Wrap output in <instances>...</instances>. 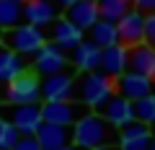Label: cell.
<instances>
[{
	"label": "cell",
	"mask_w": 155,
	"mask_h": 150,
	"mask_svg": "<svg viewBox=\"0 0 155 150\" xmlns=\"http://www.w3.org/2000/svg\"><path fill=\"white\" fill-rule=\"evenodd\" d=\"M116 142H119L116 127H111L96 111H88L70 127V145L78 150H91L98 145H116Z\"/></svg>",
	"instance_id": "6da1fadb"
},
{
	"label": "cell",
	"mask_w": 155,
	"mask_h": 150,
	"mask_svg": "<svg viewBox=\"0 0 155 150\" xmlns=\"http://www.w3.org/2000/svg\"><path fill=\"white\" fill-rule=\"evenodd\" d=\"M116 93V80L104 75L101 70L83 72L80 80H75V96L78 101H83L91 111H98L111 96Z\"/></svg>",
	"instance_id": "7a4b0ae2"
},
{
	"label": "cell",
	"mask_w": 155,
	"mask_h": 150,
	"mask_svg": "<svg viewBox=\"0 0 155 150\" xmlns=\"http://www.w3.org/2000/svg\"><path fill=\"white\" fill-rule=\"evenodd\" d=\"M41 109V122H49V124H62V127H72L80 117L88 114V106L78 98L70 101H44L39 106Z\"/></svg>",
	"instance_id": "3957f363"
},
{
	"label": "cell",
	"mask_w": 155,
	"mask_h": 150,
	"mask_svg": "<svg viewBox=\"0 0 155 150\" xmlns=\"http://www.w3.org/2000/svg\"><path fill=\"white\" fill-rule=\"evenodd\" d=\"M44 42H47L44 31L36 28V26H28V23H18V26L3 31V44H5L8 49H13L16 55H21V57L23 55H34Z\"/></svg>",
	"instance_id": "277c9868"
},
{
	"label": "cell",
	"mask_w": 155,
	"mask_h": 150,
	"mask_svg": "<svg viewBox=\"0 0 155 150\" xmlns=\"http://www.w3.org/2000/svg\"><path fill=\"white\" fill-rule=\"evenodd\" d=\"M5 98L11 101L13 106L16 104H39L41 98V88H39V75L31 70H23L18 78H13L8 83Z\"/></svg>",
	"instance_id": "5b68a950"
},
{
	"label": "cell",
	"mask_w": 155,
	"mask_h": 150,
	"mask_svg": "<svg viewBox=\"0 0 155 150\" xmlns=\"http://www.w3.org/2000/svg\"><path fill=\"white\" fill-rule=\"evenodd\" d=\"M41 88V98L44 101H70L75 98V75L67 70L44 75V80H39Z\"/></svg>",
	"instance_id": "8992f818"
},
{
	"label": "cell",
	"mask_w": 155,
	"mask_h": 150,
	"mask_svg": "<svg viewBox=\"0 0 155 150\" xmlns=\"http://www.w3.org/2000/svg\"><path fill=\"white\" fill-rule=\"evenodd\" d=\"M142 34H145V16L140 11H134V8L116 21V39L127 49L142 44Z\"/></svg>",
	"instance_id": "52a82bcc"
},
{
	"label": "cell",
	"mask_w": 155,
	"mask_h": 150,
	"mask_svg": "<svg viewBox=\"0 0 155 150\" xmlns=\"http://www.w3.org/2000/svg\"><path fill=\"white\" fill-rule=\"evenodd\" d=\"M67 67V57L65 49H60L52 42H44L34 52V72L36 75H52V72H60Z\"/></svg>",
	"instance_id": "ba28073f"
},
{
	"label": "cell",
	"mask_w": 155,
	"mask_h": 150,
	"mask_svg": "<svg viewBox=\"0 0 155 150\" xmlns=\"http://www.w3.org/2000/svg\"><path fill=\"white\" fill-rule=\"evenodd\" d=\"M21 16L28 26L44 28L57 21V3H52V0H23Z\"/></svg>",
	"instance_id": "9c48e42d"
},
{
	"label": "cell",
	"mask_w": 155,
	"mask_h": 150,
	"mask_svg": "<svg viewBox=\"0 0 155 150\" xmlns=\"http://www.w3.org/2000/svg\"><path fill=\"white\" fill-rule=\"evenodd\" d=\"M116 93L124 96V98L129 101H137L142 98V96L153 93V80L145 78V75H140V72H132V70H124L122 75H116Z\"/></svg>",
	"instance_id": "30bf717a"
},
{
	"label": "cell",
	"mask_w": 155,
	"mask_h": 150,
	"mask_svg": "<svg viewBox=\"0 0 155 150\" xmlns=\"http://www.w3.org/2000/svg\"><path fill=\"white\" fill-rule=\"evenodd\" d=\"M96 114H101V117L106 119V122L111 124V127H124V124H129L134 119V111H132V101L129 98H124V96H119V93H114L109 101H106L104 106H101Z\"/></svg>",
	"instance_id": "8fae6325"
},
{
	"label": "cell",
	"mask_w": 155,
	"mask_h": 150,
	"mask_svg": "<svg viewBox=\"0 0 155 150\" xmlns=\"http://www.w3.org/2000/svg\"><path fill=\"white\" fill-rule=\"evenodd\" d=\"M8 122L18 129V135H34L41 124V109L39 104H16Z\"/></svg>",
	"instance_id": "7c38bea8"
},
{
	"label": "cell",
	"mask_w": 155,
	"mask_h": 150,
	"mask_svg": "<svg viewBox=\"0 0 155 150\" xmlns=\"http://www.w3.org/2000/svg\"><path fill=\"white\" fill-rule=\"evenodd\" d=\"M34 137L41 145V150H57V148H62V145H70V127L41 122L36 127V132H34Z\"/></svg>",
	"instance_id": "4fadbf2b"
},
{
	"label": "cell",
	"mask_w": 155,
	"mask_h": 150,
	"mask_svg": "<svg viewBox=\"0 0 155 150\" xmlns=\"http://www.w3.org/2000/svg\"><path fill=\"white\" fill-rule=\"evenodd\" d=\"M65 18L72 26H78L80 31H88V28L98 21V5H96V0H78L72 5H67Z\"/></svg>",
	"instance_id": "5bb4252c"
},
{
	"label": "cell",
	"mask_w": 155,
	"mask_h": 150,
	"mask_svg": "<svg viewBox=\"0 0 155 150\" xmlns=\"http://www.w3.org/2000/svg\"><path fill=\"white\" fill-rule=\"evenodd\" d=\"M127 70L132 72H140L145 78L153 80L155 78V49L147 44H137L129 49V57H127Z\"/></svg>",
	"instance_id": "9a60e30c"
},
{
	"label": "cell",
	"mask_w": 155,
	"mask_h": 150,
	"mask_svg": "<svg viewBox=\"0 0 155 150\" xmlns=\"http://www.w3.org/2000/svg\"><path fill=\"white\" fill-rule=\"evenodd\" d=\"M127 57H129V49L122 44H114V47H106L101 49V67L98 70L109 78H116L127 70Z\"/></svg>",
	"instance_id": "2e32d148"
},
{
	"label": "cell",
	"mask_w": 155,
	"mask_h": 150,
	"mask_svg": "<svg viewBox=\"0 0 155 150\" xmlns=\"http://www.w3.org/2000/svg\"><path fill=\"white\" fill-rule=\"evenodd\" d=\"M80 42H83V31L72 26L67 18H57L52 26V44H57L60 49H75Z\"/></svg>",
	"instance_id": "e0dca14e"
},
{
	"label": "cell",
	"mask_w": 155,
	"mask_h": 150,
	"mask_svg": "<svg viewBox=\"0 0 155 150\" xmlns=\"http://www.w3.org/2000/svg\"><path fill=\"white\" fill-rule=\"evenodd\" d=\"M72 65L80 72H93L101 67V49L93 42H80V44L72 49Z\"/></svg>",
	"instance_id": "ac0fdd59"
},
{
	"label": "cell",
	"mask_w": 155,
	"mask_h": 150,
	"mask_svg": "<svg viewBox=\"0 0 155 150\" xmlns=\"http://www.w3.org/2000/svg\"><path fill=\"white\" fill-rule=\"evenodd\" d=\"M26 70V62L21 55H16L13 49H3L0 47V83H11L13 78H18Z\"/></svg>",
	"instance_id": "d6986e66"
},
{
	"label": "cell",
	"mask_w": 155,
	"mask_h": 150,
	"mask_svg": "<svg viewBox=\"0 0 155 150\" xmlns=\"http://www.w3.org/2000/svg\"><path fill=\"white\" fill-rule=\"evenodd\" d=\"M88 31H91V42H93L98 49H106V47L119 44V39H116V23L114 21H101L98 18Z\"/></svg>",
	"instance_id": "ffe728a7"
},
{
	"label": "cell",
	"mask_w": 155,
	"mask_h": 150,
	"mask_svg": "<svg viewBox=\"0 0 155 150\" xmlns=\"http://www.w3.org/2000/svg\"><path fill=\"white\" fill-rule=\"evenodd\" d=\"M101 21H119L124 13L132 11V0H96Z\"/></svg>",
	"instance_id": "44dd1931"
},
{
	"label": "cell",
	"mask_w": 155,
	"mask_h": 150,
	"mask_svg": "<svg viewBox=\"0 0 155 150\" xmlns=\"http://www.w3.org/2000/svg\"><path fill=\"white\" fill-rule=\"evenodd\" d=\"M21 5L23 3H18V0H0V31H8L23 21Z\"/></svg>",
	"instance_id": "7402d4cb"
},
{
	"label": "cell",
	"mask_w": 155,
	"mask_h": 150,
	"mask_svg": "<svg viewBox=\"0 0 155 150\" xmlns=\"http://www.w3.org/2000/svg\"><path fill=\"white\" fill-rule=\"evenodd\" d=\"M132 111H134V119H137V122L153 127L155 124V96L147 93V96H142V98L132 101Z\"/></svg>",
	"instance_id": "603a6c76"
},
{
	"label": "cell",
	"mask_w": 155,
	"mask_h": 150,
	"mask_svg": "<svg viewBox=\"0 0 155 150\" xmlns=\"http://www.w3.org/2000/svg\"><path fill=\"white\" fill-rule=\"evenodd\" d=\"M18 137H21V135H18V129L13 127L8 119L0 117V150H13V145H16Z\"/></svg>",
	"instance_id": "cb8c5ba5"
},
{
	"label": "cell",
	"mask_w": 155,
	"mask_h": 150,
	"mask_svg": "<svg viewBox=\"0 0 155 150\" xmlns=\"http://www.w3.org/2000/svg\"><path fill=\"white\" fill-rule=\"evenodd\" d=\"M142 44L155 49V13L145 16V34H142Z\"/></svg>",
	"instance_id": "d4e9b609"
},
{
	"label": "cell",
	"mask_w": 155,
	"mask_h": 150,
	"mask_svg": "<svg viewBox=\"0 0 155 150\" xmlns=\"http://www.w3.org/2000/svg\"><path fill=\"white\" fill-rule=\"evenodd\" d=\"M13 150H41V145L36 142L34 135H21L16 140V145H13Z\"/></svg>",
	"instance_id": "484cf974"
},
{
	"label": "cell",
	"mask_w": 155,
	"mask_h": 150,
	"mask_svg": "<svg viewBox=\"0 0 155 150\" xmlns=\"http://www.w3.org/2000/svg\"><path fill=\"white\" fill-rule=\"evenodd\" d=\"M132 8L140 11L142 16H150V13H155V0H132Z\"/></svg>",
	"instance_id": "4316f807"
},
{
	"label": "cell",
	"mask_w": 155,
	"mask_h": 150,
	"mask_svg": "<svg viewBox=\"0 0 155 150\" xmlns=\"http://www.w3.org/2000/svg\"><path fill=\"white\" fill-rule=\"evenodd\" d=\"M91 150H119V145H98V148H91Z\"/></svg>",
	"instance_id": "83f0119b"
},
{
	"label": "cell",
	"mask_w": 155,
	"mask_h": 150,
	"mask_svg": "<svg viewBox=\"0 0 155 150\" xmlns=\"http://www.w3.org/2000/svg\"><path fill=\"white\" fill-rule=\"evenodd\" d=\"M72 3H78V0H57V8H67V5H72Z\"/></svg>",
	"instance_id": "f1b7e54d"
},
{
	"label": "cell",
	"mask_w": 155,
	"mask_h": 150,
	"mask_svg": "<svg viewBox=\"0 0 155 150\" xmlns=\"http://www.w3.org/2000/svg\"><path fill=\"white\" fill-rule=\"evenodd\" d=\"M57 150H78V148H72V145H62V148H57Z\"/></svg>",
	"instance_id": "f546056e"
},
{
	"label": "cell",
	"mask_w": 155,
	"mask_h": 150,
	"mask_svg": "<svg viewBox=\"0 0 155 150\" xmlns=\"http://www.w3.org/2000/svg\"><path fill=\"white\" fill-rule=\"evenodd\" d=\"M147 150H155V140H153V142H150V145H147Z\"/></svg>",
	"instance_id": "4dcf8cb0"
},
{
	"label": "cell",
	"mask_w": 155,
	"mask_h": 150,
	"mask_svg": "<svg viewBox=\"0 0 155 150\" xmlns=\"http://www.w3.org/2000/svg\"><path fill=\"white\" fill-rule=\"evenodd\" d=\"M150 132H153V140H155V124H153V127H150Z\"/></svg>",
	"instance_id": "1f68e13d"
},
{
	"label": "cell",
	"mask_w": 155,
	"mask_h": 150,
	"mask_svg": "<svg viewBox=\"0 0 155 150\" xmlns=\"http://www.w3.org/2000/svg\"><path fill=\"white\" fill-rule=\"evenodd\" d=\"M153 96H155V78H153Z\"/></svg>",
	"instance_id": "d6a6232c"
},
{
	"label": "cell",
	"mask_w": 155,
	"mask_h": 150,
	"mask_svg": "<svg viewBox=\"0 0 155 150\" xmlns=\"http://www.w3.org/2000/svg\"><path fill=\"white\" fill-rule=\"evenodd\" d=\"M0 47H3V31H0Z\"/></svg>",
	"instance_id": "836d02e7"
},
{
	"label": "cell",
	"mask_w": 155,
	"mask_h": 150,
	"mask_svg": "<svg viewBox=\"0 0 155 150\" xmlns=\"http://www.w3.org/2000/svg\"><path fill=\"white\" fill-rule=\"evenodd\" d=\"M18 3H23V0H18Z\"/></svg>",
	"instance_id": "e575fe53"
}]
</instances>
